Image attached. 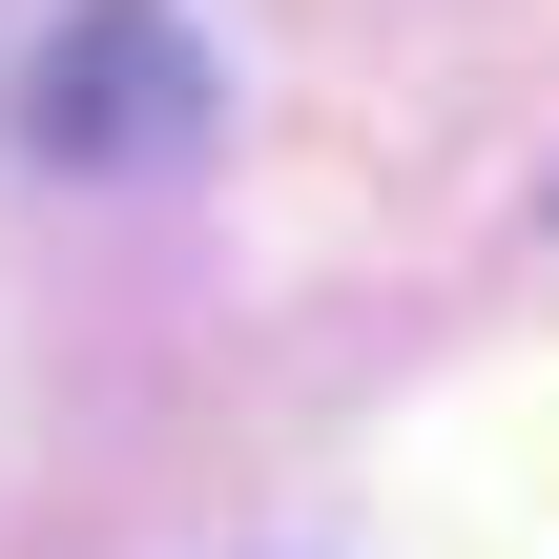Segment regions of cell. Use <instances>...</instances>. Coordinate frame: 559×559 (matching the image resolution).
<instances>
[{
  "label": "cell",
  "mask_w": 559,
  "mask_h": 559,
  "mask_svg": "<svg viewBox=\"0 0 559 559\" xmlns=\"http://www.w3.org/2000/svg\"><path fill=\"white\" fill-rule=\"evenodd\" d=\"M21 145L41 166H187L207 145V41L166 0H83L41 62H21Z\"/></svg>",
  "instance_id": "cell-1"
}]
</instances>
